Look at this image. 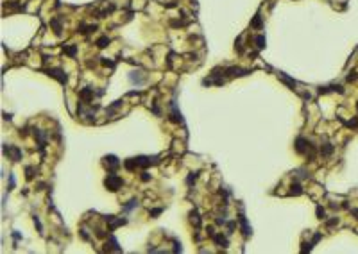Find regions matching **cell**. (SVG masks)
Returning <instances> with one entry per match:
<instances>
[{
	"label": "cell",
	"mask_w": 358,
	"mask_h": 254,
	"mask_svg": "<svg viewBox=\"0 0 358 254\" xmlns=\"http://www.w3.org/2000/svg\"><path fill=\"white\" fill-rule=\"evenodd\" d=\"M104 184H106V188L111 190V192H117V190H120V186L124 184V181H122L118 175L109 174V175L106 177V181H104Z\"/></svg>",
	"instance_id": "1"
},
{
	"label": "cell",
	"mask_w": 358,
	"mask_h": 254,
	"mask_svg": "<svg viewBox=\"0 0 358 254\" xmlns=\"http://www.w3.org/2000/svg\"><path fill=\"white\" fill-rule=\"evenodd\" d=\"M312 147V143L308 141V140H304L303 136H299V138L296 140V150L299 152V154H308V149Z\"/></svg>",
	"instance_id": "2"
},
{
	"label": "cell",
	"mask_w": 358,
	"mask_h": 254,
	"mask_svg": "<svg viewBox=\"0 0 358 254\" xmlns=\"http://www.w3.org/2000/svg\"><path fill=\"white\" fill-rule=\"evenodd\" d=\"M4 152H6L7 156H11L13 161H18L20 157H22V150L16 149V147H13V145H4Z\"/></svg>",
	"instance_id": "3"
},
{
	"label": "cell",
	"mask_w": 358,
	"mask_h": 254,
	"mask_svg": "<svg viewBox=\"0 0 358 254\" xmlns=\"http://www.w3.org/2000/svg\"><path fill=\"white\" fill-rule=\"evenodd\" d=\"M48 75L56 77V79H57L59 82H63V84L66 82V75H63V72H61L59 68H52V70H48Z\"/></svg>",
	"instance_id": "4"
},
{
	"label": "cell",
	"mask_w": 358,
	"mask_h": 254,
	"mask_svg": "<svg viewBox=\"0 0 358 254\" xmlns=\"http://www.w3.org/2000/svg\"><path fill=\"white\" fill-rule=\"evenodd\" d=\"M238 220H240V226H242V233H244L245 236H249V235H251V227L247 226L245 217H244V215H238Z\"/></svg>",
	"instance_id": "5"
},
{
	"label": "cell",
	"mask_w": 358,
	"mask_h": 254,
	"mask_svg": "<svg viewBox=\"0 0 358 254\" xmlns=\"http://www.w3.org/2000/svg\"><path fill=\"white\" fill-rule=\"evenodd\" d=\"M213 242L220 247H227V238L224 235H213Z\"/></svg>",
	"instance_id": "6"
},
{
	"label": "cell",
	"mask_w": 358,
	"mask_h": 254,
	"mask_svg": "<svg viewBox=\"0 0 358 254\" xmlns=\"http://www.w3.org/2000/svg\"><path fill=\"white\" fill-rule=\"evenodd\" d=\"M104 163H106V165H109L111 168H117V166L120 165V161H118V159H117V157H115V156H106V157H104Z\"/></svg>",
	"instance_id": "7"
},
{
	"label": "cell",
	"mask_w": 358,
	"mask_h": 254,
	"mask_svg": "<svg viewBox=\"0 0 358 254\" xmlns=\"http://www.w3.org/2000/svg\"><path fill=\"white\" fill-rule=\"evenodd\" d=\"M93 97V90L91 88H84L82 91H81V99H84V100H90Z\"/></svg>",
	"instance_id": "8"
},
{
	"label": "cell",
	"mask_w": 358,
	"mask_h": 254,
	"mask_svg": "<svg viewBox=\"0 0 358 254\" xmlns=\"http://www.w3.org/2000/svg\"><path fill=\"white\" fill-rule=\"evenodd\" d=\"M333 152V145H330V143H324L322 147H321V154L322 156H330Z\"/></svg>",
	"instance_id": "9"
},
{
	"label": "cell",
	"mask_w": 358,
	"mask_h": 254,
	"mask_svg": "<svg viewBox=\"0 0 358 254\" xmlns=\"http://www.w3.org/2000/svg\"><path fill=\"white\" fill-rule=\"evenodd\" d=\"M290 193H292V195H301V193H303L301 184H299V183H294V184H292V190H290Z\"/></svg>",
	"instance_id": "10"
},
{
	"label": "cell",
	"mask_w": 358,
	"mask_h": 254,
	"mask_svg": "<svg viewBox=\"0 0 358 254\" xmlns=\"http://www.w3.org/2000/svg\"><path fill=\"white\" fill-rule=\"evenodd\" d=\"M190 217H192V222H194V226H195V227H199V226H201V218H199L197 211H192V213H190Z\"/></svg>",
	"instance_id": "11"
},
{
	"label": "cell",
	"mask_w": 358,
	"mask_h": 254,
	"mask_svg": "<svg viewBox=\"0 0 358 254\" xmlns=\"http://www.w3.org/2000/svg\"><path fill=\"white\" fill-rule=\"evenodd\" d=\"M97 45H99L100 48H104V47H108V45H109V38H108V36H102V38H100V39L97 41Z\"/></svg>",
	"instance_id": "12"
},
{
	"label": "cell",
	"mask_w": 358,
	"mask_h": 254,
	"mask_svg": "<svg viewBox=\"0 0 358 254\" xmlns=\"http://www.w3.org/2000/svg\"><path fill=\"white\" fill-rule=\"evenodd\" d=\"M256 47H258V48L265 47V38H263V36H256Z\"/></svg>",
	"instance_id": "13"
},
{
	"label": "cell",
	"mask_w": 358,
	"mask_h": 254,
	"mask_svg": "<svg viewBox=\"0 0 358 254\" xmlns=\"http://www.w3.org/2000/svg\"><path fill=\"white\" fill-rule=\"evenodd\" d=\"M131 81H133V82H138V84H142V82H143V79H142L140 75H134V72L131 73Z\"/></svg>",
	"instance_id": "14"
},
{
	"label": "cell",
	"mask_w": 358,
	"mask_h": 254,
	"mask_svg": "<svg viewBox=\"0 0 358 254\" xmlns=\"http://www.w3.org/2000/svg\"><path fill=\"white\" fill-rule=\"evenodd\" d=\"M317 217L319 218H326V211L321 208V206H317Z\"/></svg>",
	"instance_id": "15"
},
{
	"label": "cell",
	"mask_w": 358,
	"mask_h": 254,
	"mask_svg": "<svg viewBox=\"0 0 358 254\" xmlns=\"http://www.w3.org/2000/svg\"><path fill=\"white\" fill-rule=\"evenodd\" d=\"M261 25V18L260 16H256L254 20H252V27H260Z\"/></svg>",
	"instance_id": "16"
},
{
	"label": "cell",
	"mask_w": 358,
	"mask_h": 254,
	"mask_svg": "<svg viewBox=\"0 0 358 254\" xmlns=\"http://www.w3.org/2000/svg\"><path fill=\"white\" fill-rule=\"evenodd\" d=\"M195 179H197V172H194L190 177H188V179H186V183H188V184H192V183L195 181Z\"/></svg>",
	"instance_id": "17"
},
{
	"label": "cell",
	"mask_w": 358,
	"mask_h": 254,
	"mask_svg": "<svg viewBox=\"0 0 358 254\" xmlns=\"http://www.w3.org/2000/svg\"><path fill=\"white\" fill-rule=\"evenodd\" d=\"M134 206H138V200H131V204L125 206V209H131V208H134Z\"/></svg>",
	"instance_id": "18"
},
{
	"label": "cell",
	"mask_w": 358,
	"mask_h": 254,
	"mask_svg": "<svg viewBox=\"0 0 358 254\" xmlns=\"http://www.w3.org/2000/svg\"><path fill=\"white\" fill-rule=\"evenodd\" d=\"M160 213H161V209H160V208H158V209H152V211H151V215H152L154 218H156L158 215H160Z\"/></svg>",
	"instance_id": "19"
},
{
	"label": "cell",
	"mask_w": 358,
	"mask_h": 254,
	"mask_svg": "<svg viewBox=\"0 0 358 254\" xmlns=\"http://www.w3.org/2000/svg\"><path fill=\"white\" fill-rule=\"evenodd\" d=\"M75 50H77L75 47H68V50H66V52H68L70 56H73V54H75Z\"/></svg>",
	"instance_id": "20"
},
{
	"label": "cell",
	"mask_w": 358,
	"mask_h": 254,
	"mask_svg": "<svg viewBox=\"0 0 358 254\" xmlns=\"http://www.w3.org/2000/svg\"><path fill=\"white\" fill-rule=\"evenodd\" d=\"M102 65H106V66H113V61H108V59H102Z\"/></svg>",
	"instance_id": "21"
},
{
	"label": "cell",
	"mask_w": 358,
	"mask_h": 254,
	"mask_svg": "<svg viewBox=\"0 0 358 254\" xmlns=\"http://www.w3.org/2000/svg\"><path fill=\"white\" fill-rule=\"evenodd\" d=\"M34 224H36V227L41 231V224H39V218H38V217H34Z\"/></svg>",
	"instance_id": "22"
},
{
	"label": "cell",
	"mask_w": 358,
	"mask_h": 254,
	"mask_svg": "<svg viewBox=\"0 0 358 254\" xmlns=\"http://www.w3.org/2000/svg\"><path fill=\"white\" fill-rule=\"evenodd\" d=\"M149 179H151L149 174H142V181H149Z\"/></svg>",
	"instance_id": "23"
},
{
	"label": "cell",
	"mask_w": 358,
	"mask_h": 254,
	"mask_svg": "<svg viewBox=\"0 0 358 254\" xmlns=\"http://www.w3.org/2000/svg\"><path fill=\"white\" fill-rule=\"evenodd\" d=\"M27 177H29V179H30V177H32V168H30V166L27 168Z\"/></svg>",
	"instance_id": "24"
},
{
	"label": "cell",
	"mask_w": 358,
	"mask_h": 254,
	"mask_svg": "<svg viewBox=\"0 0 358 254\" xmlns=\"http://www.w3.org/2000/svg\"><path fill=\"white\" fill-rule=\"evenodd\" d=\"M353 215H355V217L358 218V208H356V209H353Z\"/></svg>",
	"instance_id": "25"
}]
</instances>
